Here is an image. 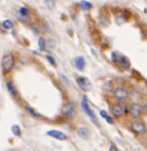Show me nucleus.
Instances as JSON below:
<instances>
[{
    "instance_id": "obj_1",
    "label": "nucleus",
    "mask_w": 147,
    "mask_h": 151,
    "mask_svg": "<svg viewBox=\"0 0 147 151\" xmlns=\"http://www.w3.org/2000/svg\"><path fill=\"white\" fill-rule=\"evenodd\" d=\"M80 105H82V110H83L89 117H91L92 122L94 123V124L97 125V127H100V123H98L97 117H95V114L93 113V110L91 108V106H89V102H88V98H86V96H83V97H82V102H80Z\"/></svg>"
},
{
    "instance_id": "obj_2",
    "label": "nucleus",
    "mask_w": 147,
    "mask_h": 151,
    "mask_svg": "<svg viewBox=\"0 0 147 151\" xmlns=\"http://www.w3.org/2000/svg\"><path fill=\"white\" fill-rule=\"evenodd\" d=\"M13 66H14V57H13V54H10V53L4 54L3 58H1V69H3V71L7 74V72L12 71Z\"/></svg>"
},
{
    "instance_id": "obj_3",
    "label": "nucleus",
    "mask_w": 147,
    "mask_h": 151,
    "mask_svg": "<svg viewBox=\"0 0 147 151\" xmlns=\"http://www.w3.org/2000/svg\"><path fill=\"white\" fill-rule=\"evenodd\" d=\"M114 98L119 102H125L129 98V92L125 87L119 85L114 89Z\"/></svg>"
},
{
    "instance_id": "obj_4",
    "label": "nucleus",
    "mask_w": 147,
    "mask_h": 151,
    "mask_svg": "<svg viewBox=\"0 0 147 151\" xmlns=\"http://www.w3.org/2000/svg\"><path fill=\"white\" fill-rule=\"evenodd\" d=\"M130 129L134 132L136 134H145L147 132V127L146 124L142 122V120H139L137 117L136 120H133V122L130 123Z\"/></svg>"
},
{
    "instance_id": "obj_5",
    "label": "nucleus",
    "mask_w": 147,
    "mask_h": 151,
    "mask_svg": "<svg viewBox=\"0 0 147 151\" xmlns=\"http://www.w3.org/2000/svg\"><path fill=\"white\" fill-rule=\"evenodd\" d=\"M128 111H129V107L125 106L123 102H118V103H115L111 107V113H112L114 117H121L124 114H127Z\"/></svg>"
},
{
    "instance_id": "obj_6",
    "label": "nucleus",
    "mask_w": 147,
    "mask_h": 151,
    "mask_svg": "<svg viewBox=\"0 0 147 151\" xmlns=\"http://www.w3.org/2000/svg\"><path fill=\"white\" fill-rule=\"evenodd\" d=\"M61 114L63 117H66V119H72L75 115V105L72 102H66L63 106H62Z\"/></svg>"
},
{
    "instance_id": "obj_7",
    "label": "nucleus",
    "mask_w": 147,
    "mask_h": 151,
    "mask_svg": "<svg viewBox=\"0 0 147 151\" xmlns=\"http://www.w3.org/2000/svg\"><path fill=\"white\" fill-rule=\"evenodd\" d=\"M142 113H143V106H141L138 102H133V103L129 106V114H130L134 119L139 117L142 115Z\"/></svg>"
},
{
    "instance_id": "obj_8",
    "label": "nucleus",
    "mask_w": 147,
    "mask_h": 151,
    "mask_svg": "<svg viewBox=\"0 0 147 151\" xmlns=\"http://www.w3.org/2000/svg\"><path fill=\"white\" fill-rule=\"evenodd\" d=\"M76 83H77V85L80 87V89H83V90H89L92 87L91 81H89L88 78H85V76H76Z\"/></svg>"
},
{
    "instance_id": "obj_9",
    "label": "nucleus",
    "mask_w": 147,
    "mask_h": 151,
    "mask_svg": "<svg viewBox=\"0 0 147 151\" xmlns=\"http://www.w3.org/2000/svg\"><path fill=\"white\" fill-rule=\"evenodd\" d=\"M48 136H50V137H53L54 140H59V141H65L67 140V136H66L63 132H59V131H56V129H53V131H48L47 132Z\"/></svg>"
},
{
    "instance_id": "obj_10",
    "label": "nucleus",
    "mask_w": 147,
    "mask_h": 151,
    "mask_svg": "<svg viewBox=\"0 0 147 151\" xmlns=\"http://www.w3.org/2000/svg\"><path fill=\"white\" fill-rule=\"evenodd\" d=\"M116 63H118L123 70H128V69L130 67V61L128 59V57L123 56V54H120V56H119V59H118V62H116Z\"/></svg>"
},
{
    "instance_id": "obj_11",
    "label": "nucleus",
    "mask_w": 147,
    "mask_h": 151,
    "mask_svg": "<svg viewBox=\"0 0 147 151\" xmlns=\"http://www.w3.org/2000/svg\"><path fill=\"white\" fill-rule=\"evenodd\" d=\"M7 89H8L9 94H10L13 98H18V97H20V93H18V90H17L16 85H14V84L12 83L10 80H8V81H7Z\"/></svg>"
},
{
    "instance_id": "obj_12",
    "label": "nucleus",
    "mask_w": 147,
    "mask_h": 151,
    "mask_svg": "<svg viewBox=\"0 0 147 151\" xmlns=\"http://www.w3.org/2000/svg\"><path fill=\"white\" fill-rule=\"evenodd\" d=\"M74 62H75V66H76V69L77 70H80V71H83L84 69H85V58L82 56H77L76 58L74 59Z\"/></svg>"
},
{
    "instance_id": "obj_13",
    "label": "nucleus",
    "mask_w": 147,
    "mask_h": 151,
    "mask_svg": "<svg viewBox=\"0 0 147 151\" xmlns=\"http://www.w3.org/2000/svg\"><path fill=\"white\" fill-rule=\"evenodd\" d=\"M77 134H79V137L84 138V140H88L91 133H89V129L88 128H84V127H80L79 129H77Z\"/></svg>"
},
{
    "instance_id": "obj_14",
    "label": "nucleus",
    "mask_w": 147,
    "mask_h": 151,
    "mask_svg": "<svg viewBox=\"0 0 147 151\" xmlns=\"http://www.w3.org/2000/svg\"><path fill=\"white\" fill-rule=\"evenodd\" d=\"M100 114H101V116L103 117V119L106 120L107 123H109V124H114V117L111 116L110 114L107 113V111H105V110H101V113H100Z\"/></svg>"
},
{
    "instance_id": "obj_15",
    "label": "nucleus",
    "mask_w": 147,
    "mask_h": 151,
    "mask_svg": "<svg viewBox=\"0 0 147 151\" xmlns=\"http://www.w3.org/2000/svg\"><path fill=\"white\" fill-rule=\"evenodd\" d=\"M79 7H80V9H83V10H91L93 5H92L89 1H85V0H82V1L79 3Z\"/></svg>"
},
{
    "instance_id": "obj_16",
    "label": "nucleus",
    "mask_w": 147,
    "mask_h": 151,
    "mask_svg": "<svg viewBox=\"0 0 147 151\" xmlns=\"http://www.w3.org/2000/svg\"><path fill=\"white\" fill-rule=\"evenodd\" d=\"M26 111H27V113L30 114V115L31 116H34V117H36V119H40L41 117V115L39 113H36V111L34 110V108H32L31 106H26Z\"/></svg>"
},
{
    "instance_id": "obj_17",
    "label": "nucleus",
    "mask_w": 147,
    "mask_h": 151,
    "mask_svg": "<svg viewBox=\"0 0 147 151\" xmlns=\"http://www.w3.org/2000/svg\"><path fill=\"white\" fill-rule=\"evenodd\" d=\"M38 43H39V48H40V50H45L47 49V40L43 38V36H40V38H39Z\"/></svg>"
},
{
    "instance_id": "obj_18",
    "label": "nucleus",
    "mask_w": 147,
    "mask_h": 151,
    "mask_svg": "<svg viewBox=\"0 0 147 151\" xmlns=\"http://www.w3.org/2000/svg\"><path fill=\"white\" fill-rule=\"evenodd\" d=\"M10 129H12V132L14 133V136H17V137H20V136L22 134V132H21V128H20V127L17 125V124H13Z\"/></svg>"
},
{
    "instance_id": "obj_19",
    "label": "nucleus",
    "mask_w": 147,
    "mask_h": 151,
    "mask_svg": "<svg viewBox=\"0 0 147 151\" xmlns=\"http://www.w3.org/2000/svg\"><path fill=\"white\" fill-rule=\"evenodd\" d=\"M3 27H4L5 30H12L14 27V25H13V22H12L10 20H5L4 22H3Z\"/></svg>"
},
{
    "instance_id": "obj_20",
    "label": "nucleus",
    "mask_w": 147,
    "mask_h": 151,
    "mask_svg": "<svg viewBox=\"0 0 147 151\" xmlns=\"http://www.w3.org/2000/svg\"><path fill=\"white\" fill-rule=\"evenodd\" d=\"M45 58H47V61H48V62L50 63V65L53 66V67H57V61L54 59V57H52V56H50V54H47V56H45Z\"/></svg>"
},
{
    "instance_id": "obj_21",
    "label": "nucleus",
    "mask_w": 147,
    "mask_h": 151,
    "mask_svg": "<svg viewBox=\"0 0 147 151\" xmlns=\"http://www.w3.org/2000/svg\"><path fill=\"white\" fill-rule=\"evenodd\" d=\"M20 14H22V16H30V9L26 8V7H21L20 8Z\"/></svg>"
},
{
    "instance_id": "obj_22",
    "label": "nucleus",
    "mask_w": 147,
    "mask_h": 151,
    "mask_svg": "<svg viewBox=\"0 0 147 151\" xmlns=\"http://www.w3.org/2000/svg\"><path fill=\"white\" fill-rule=\"evenodd\" d=\"M18 20L21 21V22H29V21H30V16H22V14H20Z\"/></svg>"
},
{
    "instance_id": "obj_23",
    "label": "nucleus",
    "mask_w": 147,
    "mask_h": 151,
    "mask_svg": "<svg viewBox=\"0 0 147 151\" xmlns=\"http://www.w3.org/2000/svg\"><path fill=\"white\" fill-rule=\"evenodd\" d=\"M45 4L49 9H54V1H52V0H45Z\"/></svg>"
},
{
    "instance_id": "obj_24",
    "label": "nucleus",
    "mask_w": 147,
    "mask_h": 151,
    "mask_svg": "<svg viewBox=\"0 0 147 151\" xmlns=\"http://www.w3.org/2000/svg\"><path fill=\"white\" fill-rule=\"evenodd\" d=\"M119 56H120V54H119L118 52H114V53H112V61H114V62H118Z\"/></svg>"
},
{
    "instance_id": "obj_25",
    "label": "nucleus",
    "mask_w": 147,
    "mask_h": 151,
    "mask_svg": "<svg viewBox=\"0 0 147 151\" xmlns=\"http://www.w3.org/2000/svg\"><path fill=\"white\" fill-rule=\"evenodd\" d=\"M143 111H145V113L147 114V101L145 102V105H143Z\"/></svg>"
},
{
    "instance_id": "obj_26",
    "label": "nucleus",
    "mask_w": 147,
    "mask_h": 151,
    "mask_svg": "<svg viewBox=\"0 0 147 151\" xmlns=\"http://www.w3.org/2000/svg\"><path fill=\"white\" fill-rule=\"evenodd\" d=\"M110 150H111V151H116V150H118V147H116V146H111Z\"/></svg>"
}]
</instances>
